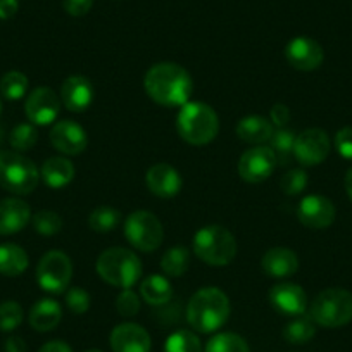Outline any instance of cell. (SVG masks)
I'll use <instances>...</instances> for the list:
<instances>
[{
    "mask_svg": "<svg viewBox=\"0 0 352 352\" xmlns=\"http://www.w3.org/2000/svg\"><path fill=\"white\" fill-rule=\"evenodd\" d=\"M147 96L164 107H182L192 96V76L175 63H159L147 71L144 80Z\"/></svg>",
    "mask_w": 352,
    "mask_h": 352,
    "instance_id": "obj_1",
    "label": "cell"
},
{
    "mask_svg": "<svg viewBox=\"0 0 352 352\" xmlns=\"http://www.w3.org/2000/svg\"><path fill=\"white\" fill-rule=\"evenodd\" d=\"M230 311L228 296L216 287H206L190 297L187 321L199 333H212L228 321Z\"/></svg>",
    "mask_w": 352,
    "mask_h": 352,
    "instance_id": "obj_2",
    "label": "cell"
},
{
    "mask_svg": "<svg viewBox=\"0 0 352 352\" xmlns=\"http://www.w3.org/2000/svg\"><path fill=\"white\" fill-rule=\"evenodd\" d=\"M176 130L187 144L199 147L214 140L219 131V118L209 104L187 102L176 116Z\"/></svg>",
    "mask_w": 352,
    "mask_h": 352,
    "instance_id": "obj_3",
    "label": "cell"
},
{
    "mask_svg": "<svg viewBox=\"0 0 352 352\" xmlns=\"http://www.w3.org/2000/svg\"><path fill=\"white\" fill-rule=\"evenodd\" d=\"M97 273L106 283L113 287L131 289L142 276V261L137 254L124 247H113L104 250L97 259Z\"/></svg>",
    "mask_w": 352,
    "mask_h": 352,
    "instance_id": "obj_4",
    "label": "cell"
},
{
    "mask_svg": "<svg viewBox=\"0 0 352 352\" xmlns=\"http://www.w3.org/2000/svg\"><path fill=\"white\" fill-rule=\"evenodd\" d=\"M40 180L32 159L16 151H0V187L16 195H28Z\"/></svg>",
    "mask_w": 352,
    "mask_h": 352,
    "instance_id": "obj_5",
    "label": "cell"
},
{
    "mask_svg": "<svg viewBox=\"0 0 352 352\" xmlns=\"http://www.w3.org/2000/svg\"><path fill=\"white\" fill-rule=\"evenodd\" d=\"M194 252L209 266H226L236 256V240L225 226H204L194 236Z\"/></svg>",
    "mask_w": 352,
    "mask_h": 352,
    "instance_id": "obj_6",
    "label": "cell"
},
{
    "mask_svg": "<svg viewBox=\"0 0 352 352\" xmlns=\"http://www.w3.org/2000/svg\"><path fill=\"white\" fill-rule=\"evenodd\" d=\"M309 318L324 328H338L352 321V294L345 289H327L309 306Z\"/></svg>",
    "mask_w": 352,
    "mask_h": 352,
    "instance_id": "obj_7",
    "label": "cell"
},
{
    "mask_svg": "<svg viewBox=\"0 0 352 352\" xmlns=\"http://www.w3.org/2000/svg\"><path fill=\"white\" fill-rule=\"evenodd\" d=\"M126 240L142 252H154L164 240V228L155 214L148 211H135L124 221Z\"/></svg>",
    "mask_w": 352,
    "mask_h": 352,
    "instance_id": "obj_8",
    "label": "cell"
},
{
    "mask_svg": "<svg viewBox=\"0 0 352 352\" xmlns=\"http://www.w3.org/2000/svg\"><path fill=\"white\" fill-rule=\"evenodd\" d=\"M73 278V263L60 250H50L36 266V282L45 292L64 294Z\"/></svg>",
    "mask_w": 352,
    "mask_h": 352,
    "instance_id": "obj_9",
    "label": "cell"
},
{
    "mask_svg": "<svg viewBox=\"0 0 352 352\" xmlns=\"http://www.w3.org/2000/svg\"><path fill=\"white\" fill-rule=\"evenodd\" d=\"M276 168V155L268 145H256L243 152L239 159V175L247 184L268 180Z\"/></svg>",
    "mask_w": 352,
    "mask_h": 352,
    "instance_id": "obj_10",
    "label": "cell"
},
{
    "mask_svg": "<svg viewBox=\"0 0 352 352\" xmlns=\"http://www.w3.org/2000/svg\"><path fill=\"white\" fill-rule=\"evenodd\" d=\"M330 138L320 128H307L297 135L294 145V157L302 166H318L330 154Z\"/></svg>",
    "mask_w": 352,
    "mask_h": 352,
    "instance_id": "obj_11",
    "label": "cell"
},
{
    "mask_svg": "<svg viewBox=\"0 0 352 352\" xmlns=\"http://www.w3.org/2000/svg\"><path fill=\"white\" fill-rule=\"evenodd\" d=\"M60 106H63L60 97H57L52 88L38 87L26 99L25 113L26 118L32 121V124L47 126V124H52L57 120L60 113Z\"/></svg>",
    "mask_w": 352,
    "mask_h": 352,
    "instance_id": "obj_12",
    "label": "cell"
},
{
    "mask_svg": "<svg viewBox=\"0 0 352 352\" xmlns=\"http://www.w3.org/2000/svg\"><path fill=\"white\" fill-rule=\"evenodd\" d=\"M337 209L333 202L323 195H307L297 208V218L306 228L324 230L335 221Z\"/></svg>",
    "mask_w": 352,
    "mask_h": 352,
    "instance_id": "obj_13",
    "label": "cell"
},
{
    "mask_svg": "<svg viewBox=\"0 0 352 352\" xmlns=\"http://www.w3.org/2000/svg\"><path fill=\"white\" fill-rule=\"evenodd\" d=\"M285 57L294 69L314 71L323 64V47L309 36H297L285 47Z\"/></svg>",
    "mask_w": 352,
    "mask_h": 352,
    "instance_id": "obj_14",
    "label": "cell"
},
{
    "mask_svg": "<svg viewBox=\"0 0 352 352\" xmlns=\"http://www.w3.org/2000/svg\"><path fill=\"white\" fill-rule=\"evenodd\" d=\"M50 144L64 155H78L87 148L88 137L83 126L73 120L57 121L50 131Z\"/></svg>",
    "mask_w": 352,
    "mask_h": 352,
    "instance_id": "obj_15",
    "label": "cell"
},
{
    "mask_svg": "<svg viewBox=\"0 0 352 352\" xmlns=\"http://www.w3.org/2000/svg\"><path fill=\"white\" fill-rule=\"evenodd\" d=\"M273 309L285 316H300L307 309V296L296 283H278L268 294Z\"/></svg>",
    "mask_w": 352,
    "mask_h": 352,
    "instance_id": "obj_16",
    "label": "cell"
},
{
    "mask_svg": "<svg viewBox=\"0 0 352 352\" xmlns=\"http://www.w3.org/2000/svg\"><path fill=\"white\" fill-rule=\"evenodd\" d=\"M145 184L155 197L171 199L180 194L184 182H182L180 173L176 171L171 164L157 162L145 175Z\"/></svg>",
    "mask_w": 352,
    "mask_h": 352,
    "instance_id": "obj_17",
    "label": "cell"
},
{
    "mask_svg": "<svg viewBox=\"0 0 352 352\" xmlns=\"http://www.w3.org/2000/svg\"><path fill=\"white\" fill-rule=\"evenodd\" d=\"M151 335L137 323H121L111 331L114 352H151Z\"/></svg>",
    "mask_w": 352,
    "mask_h": 352,
    "instance_id": "obj_18",
    "label": "cell"
},
{
    "mask_svg": "<svg viewBox=\"0 0 352 352\" xmlns=\"http://www.w3.org/2000/svg\"><path fill=\"white\" fill-rule=\"evenodd\" d=\"M60 102L71 113H83L94 102V85L80 74L66 78L60 87Z\"/></svg>",
    "mask_w": 352,
    "mask_h": 352,
    "instance_id": "obj_19",
    "label": "cell"
},
{
    "mask_svg": "<svg viewBox=\"0 0 352 352\" xmlns=\"http://www.w3.org/2000/svg\"><path fill=\"white\" fill-rule=\"evenodd\" d=\"M261 266L272 278H289L299 270V257L287 247H273L263 256Z\"/></svg>",
    "mask_w": 352,
    "mask_h": 352,
    "instance_id": "obj_20",
    "label": "cell"
},
{
    "mask_svg": "<svg viewBox=\"0 0 352 352\" xmlns=\"http://www.w3.org/2000/svg\"><path fill=\"white\" fill-rule=\"evenodd\" d=\"M32 221V209L21 199L0 201V235H14Z\"/></svg>",
    "mask_w": 352,
    "mask_h": 352,
    "instance_id": "obj_21",
    "label": "cell"
},
{
    "mask_svg": "<svg viewBox=\"0 0 352 352\" xmlns=\"http://www.w3.org/2000/svg\"><path fill=\"white\" fill-rule=\"evenodd\" d=\"M273 133H275V126L272 121L264 116H256V114L242 118L236 124V135L245 144L264 145L272 140Z\"/></svg>",
    "mask_w": 352,
    "mask_h": 352,
    "instance_id": "obj_22",
    "label": "cell"
},
{
    "mask_svg": "<svg viewBox=\"0 0 352 352\" xmlns=\"http://www.w3.org/2000/svg\"><path fill=\"white\" fill-rule=\"evenodd\" d=\"M30 324L36 331H50L63 320V307L52 299H40L30 311Z\"/></svg>",
    "mask_w": 352,
    "mask_h": 352,
    "instance_id": "obj_23",
    "label": "cell"
},
{
    "mask_svg": "<svg viewBox=\"0 0 352 352\" xmlns=\"http://www.w3.org/2000/svg\"><path fill=\"white\" fill-rule=\"evenodd\" d=\"M40 176L47 187L63 188L69 185L74 178V166L66 157H50L43 162Z\"/></svg>",
    "mask_w": 352,
    "mask_h": 352,
    "instance_id": "obj_24",
    "label": "cell"
},
{
    "mask_svg": "<svg viewBox=\"0 0 352 352\" xmlns=\"http://www.w3.org/2000/svg\"><path fill=\"white\" fill-rule=\"evenodd\" d=\"M30 259L25 249L16 243L0 245V273L4 276H19L28 268Z\"/></svg>",
    "mask_w": 352,
    "mask_h": 352,
    "instance_id": "obj_25",
    "label": "cell"
},
{
    "mask_svg": "<svg viewBox=\"0 0 352 352\" xmlns=\"http://www.w3.org/2000/svg\"><path fill=\"white\" fill-rule=\"evenodd\" d=\"M140 297L151 306H164L173 297L171 283L162 275L147 276L140 285Z\"/></svg>",
    "mask_w": 352,
    "mask_h": 352,
    "instance_id": "obj_26",
    "label": "cell"
},
{
    "mask_svg": "<svg viewBox=\"0 0 352 352\" xmlns=\"http://www.w3.org/2000/svg\"><path fill=\"white\" fill-rule=\"evenodd\" d=\"M316 335V323L309 318V314L296 316L285 328H283V338L294 345L306 344Z\"/></svg>",
    "mask_w": 352,
    "mask_h": 352,
    "instance_id": "obj_27",
    "label": "cell"
},
{
    "mask_svg": "<svg viewBox=\"0 0 352 352\" xmlns=\"http://www.w3.org/2000/svg\"><path fill=\"white\" fill-rule=\"evenodd\" d=\"M188 266H190V252L184 245L168 249L161 259V268L168 276H184Z\"/></svg>",
    "mask_w": 352,
    "mask_h": 352,
    "instance_id": "obj_28",
    "label": "cell"
},
{
    "mask_svg": "<svg viewBox=\"0 0 352 352\" xmlns=\"http://www.w3.org/2000/svg\"><path fill=\"white\" fill-rule=\"evenodd\" d=\"M121 223V212L111 206H100L88 216V226L97 233H109Z\"/></svg>",
    "mask_w": 352,
    "mask_h": 352,
    "instance_id": "obj_29",
    "label": "cell"
},
{
    "mask_svg": "<svg viewBox=\"0 0 352 352\" xmlns=\"http://www.w3.org/2000/svg\"><path fill=\"white\" fill-rule=\"evenodd\" d=\"M296 138L297 135L294 133L290 128H276L272 140H270L273 152H275L276 155V162H280V164H287V162L290 161V157L294 155Z\"/></svg>",
    "mask_w": 352,
    "mask_h": 352,
    "instance_id": "obj_30",
    "label": "cell"
},
{
    "mask_svg": "<svg viewBox=\"0 0 352 352\" xmlns=\"http://www.w3.org/2000/svg\"><path fill=\"white\" fill-rule=\"evenodd\" d=\"M28 92V78L19 71H9L0 80V94L8 100H19Z\"/></svg>",
    "mask_w": 352,
    "mask_h": 352,
    "instance_id": "obj_31",
    "label": "cell"
},
{
    "mask_svg": "<svg viewBox=\"0 0 352 352\" xmlns=\"http://www.w3.org/2000/svg\"><path fill=\"white\" fill-rule=\"evenodd\" d=\"M204 352H250L249 345L236 333H218L208 342Z\"/></svg>",
    "mask_w": 352,
    "mask_h": 352,
    "instance_id": "obj_32",
    "label": "cell"
},
{
    "mask_svg": "<svg viewBox=\"0 0 352 352\" xmlns=\"http://www.w3.org/2000/svg\"><path fill=\"white\" fill-rule=\"evenodd\" d=\"M164 352H202L201 338L188 330L175 331L164 344Z\"/></svg>",
    "mask_w": 352,
    "mask_h": 352,
    "instance_id": "obj_33",
    "label": "cell"
},
{
    "mask_svg": "<svg viewBox=\"0 0 352 352\" xmlns=\"http://www.w3.org/2000/svg\"><path fill=\"white\" fill-rule=\"evenodd\" d=\"M32 223L35 232L43 236L57 235L63 228V219L54 211H38L35 216H32Z\"/></svg>",
    "mask_w": 352,
    "mask_h": 352,
    "instance_id": "obj_34",
    "label": "cell"
},
{
    "mask_svg": "<svg viewBox=\"0 0 352 352\" xmlns=\"http://www.w3.org/2000/svg\"><path fill=\"white\" fill-rule=\"evenodd\" d=\"M36 140H38V133H36L35 126L30 123L18 124V126L11 131V137H9V142H11L12 148H14L16 152L30 151L32 147H35Z\"/></svg>",
    "mask_w": 352,
    "mask_h": 352,
    "instance_id": "obj_35",
    "label": "cell"
},
{
    "mask_svg": "<svg viewBox=\"0 0 352 352\" xmlns=\"http://www.w3.org/2000/svg\"><path fill=\"white\" fill-rule=\"evenodd\" d=\"M23 307L14 300L0 304V331H12L21 324Z\"/></svg>",
    "mask_w": 352,
    "mask_h": 352,
    "instance_id": "obj_36",
    "label": "cell"
},
{
    "mask_svg": "<svg viewBox=\"0 0 352 352\" xmlns=\"http://www.w3.org/2000/svg\"><path fill=\"white\" fill-rule=\"evenodd\" d=\"M307 187V173L304 169H290L282 176L280 188L287 195H299Z\"/></svg>",
    "mask_w": 352,
    "mask_h": 352,
    "instance_id": "obj_37",
    "label": "cell"
},
{
    "mask_svg": "<svg viewBox=\"0 0 352 352\" xmlns=\"http://www.w3.org/2000/svg\"><path fill=\"white\" fill-rule=\"evenodd\" d=\"M66 306L73 314H85L90 309V296L81 287H71L66 290Z\"/></svg>",
    "mask_w": 352,
    "mask_h": 352,
    "instance_id": "obj_38",
    "label": "cell"
},
{
    "mask_svg": "<svg viewBox=\"0 0 352 352\" xmlns=\"http://www.w3.org/2000/svg\"><path fill=\"white\" fill-rule=\"evenodd\" d=\"M116 309L121 316L131 318L137 316L140 311V297L131 289H123L116 299Z\"/></svg>",
    "mask_w": 352,
    "mask_h": 352,
    "instance_id": "obj_39",
    "label": "cell"
},
{
    "mask_svg": "<svg viewBox=\"0 0 352 352\" xmlns=\"http://www.w3.org/2000/svg\"><path fill=\"white\" fill-rule=\"evenodd\" d=\"M335 148L344 159L352 161V128L345 126L335 135Z\"/></svg>",
    "mask_w": 352,
    "mask_h": 352,
    "instance_id": "obj_40",
    "label": "cell"
},
{
    "mask_svg": "<svg viewBox=\"0 0 352 352\" xmlns=\"http://www.w3.org/2000/svg\"><path fill=\"white\" fill-rule=\"evenodd\" d=\"M64 11L73 18H81L92 9L94 0H63Z\"/></svg>",
    "mask_w": 352,
    "mask_h": 352,
    "instance_id": "obj_41",
    "label": "cell"
},
{
    "mask_svg": "<svg viewBox=\"0 0 352 352\" xmlns=\"http://www.w3.org/2000/svg\"><path fill=\"white\" fill-rule=\"evenodd\" d=\"M270 121L273 123V126L285 128L287 123L290 121L289 107L285 104H276V106H273V109L270 111Z\"/></svg>",
    "mask_w": 352,
    "mask_h": 352,
    "instance_id": "obj_42",
    "label": "cell"
},
{
    "mask_svg": "<svg viewBox=\"0 0 352 352\" xmlns=\"http://www.w3.org/2000/svg\"><path fill=\"white\" fill-rule=\"evenodd\" d=\"M18 0H0V19H11L18 12Z\"/></svg>",
    "mask_w": 352,
    "mask_h": 352,
    "instance_id": "obj_43",
    "label": "cell"
},
{
    "mask_svg": "<svg viewBox=\"0 0 352 352\" xmlns=\"http://www.w3.org/2000/svg\"><path fill=\"white\" fill-rule=\"evenodd\" d=\"M6 352H26V342L21 337H9L6 342Z\"/></svg>",
    "mask_w": 352,
    "mask_h": 352,
    "instance_id": "obj_44",
    "label": "cell"
},
{
    "mask_svg": "<svg viewBox=\"0 0 352 352\" xmlns=\"http://www.w3.org/2000/svg\"><path fill=\"white\" fill-rule=\"evenodd\" d=\"M38 352H73V351H71V347L66 344V342L54 340V342H47Z\"/></svg>",
    "mask_w": 352,
    "mask_h": 352,
    "instance_id": "obj_45",
    "label": "cell"
},
{
    "mask_svg": "<svg viewBox=\"0 0 352 352\" xmlns=\"http://www.w3.org/2000/svg\"><path fill=\"white\" fill-rule=\"evenodd\" d=\"M345 192H347L349 199L352 201V168L349 169L347 175H345Z\"/></svg>",
    "mask_w": 352,
    "mask_h": 352,
    "instance_id": "obj_46",
    "label": "cell"
},
{
    "mask_svg": "<svg viewBox=\"0 0 352 352\" xmlns=\"http://www.w3.org/2000/svg\"><path fill=\"white\" fill-rule=\"evenodd\" d=\"M85 352H102V351H99V349H90V351H85Z\"/></svg>",
    "mask_w": 352,
    "mask_h": 352,
    "instance_id": "obj_47",
    "label": "cell"
},
{
    "mask_svg": "<svg viewBox=\"0 0 352 352\" xmlns=\"http://www.w3.org/2000/svg\"><path fill=\"white\" fill-rule=\"evenodd\" d=\"M0 142H2V130H0Z\"/></svg>",
    "mask_w": 352,
    "mask_h": 352,
    "instance_id": "obj_48",
    "label": "cell"
},
{
    "mask_svg": "<svg viewBox=\"0 0 352 352\" xmlns=\"http://www.w3.org/2000/svg\"><path fill=\"white\" fill-rule=\"evenodd\" d=\"M0 114H2V102H0Z\"/></svg>",
    "mask_w": 352,
    "mask_h": 352,
    "instance_id": "obj_49",
    "label": "cell"
}]
</instances>
